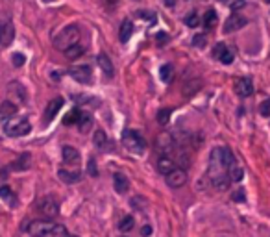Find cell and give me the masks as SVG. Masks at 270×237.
Wrapping results in <instances>:
<instances>
[{
	"label": "cell",
	"instance_id": "obj_1",
	"mask_svg": "<svg viewBox=\"0 0 270 237\" xmlns=\"http://www.w3.org/2000/svg\"><path fill=\"white\" fill-rule=\"evenodd\" d=\"M78 43H80V28L76 24L65 26V28L54 37V47H56L57 50H61V52L71 49L72 45H78Z\"/></svg>",
	"mask_w": 270,
	"mask_h": 237
},
{
	"label": "cell",
	"instance_id": "obj_2",
	"mask_svg": "<svg viewBox=\"0 0 270 237\" xmlns=\"http://www.w3.org/2000/svg\"><path fill=\"white\" fill-rule=\"evenodd\" d=\"M122 145L128 152L137 154V156H141L146 150V141H144L141 133L135 132V130H126L122 133Z\"/></svg>",
	"mask_w": 270,
	"mask_h": 237
},
{
	"label": "cell",
	"instance_id": "obj_3",
	"mask_svg": "<svg viewBox=\"0 0 270 237\" xmlns=\"http://www.w3.org/2000/svg\"><path fill=\"white\" fill-rule=\"evenodd\" d=\"M32 130V124H30L28 118H9L6 124H4V132L9 135V137H22V135H26L30 133Z\"/></svg>",
	"mask_w": 270,
	"mask_h": 237
},
{
	"label": "cell",
	"instance_id": "obj_4",
	"mask_svg": "<svg viewBox=\"0 0 270 237\" xmlns=\"http://www.w3.org/2000/svg\"><path fill=\"white\" fill-rule=\"evenodd\" d=\"M37 209H39V213L43 217H46V219H54V217L59 213V204H57V200L54 196H45V198L39 200Z\"/></svg>",
	"mask_w": 270,
	"mask_h": 237
},
{
	"label": "cell",
	"instance_id": "obj_5",
	"mask_svg": "<svg viewBox=\"0 0 270 237\" xmlns=\"http://www.w3.org/2000/svg\"><path fill=\"white\" fill-rule=\"evenodd\" d=\"M69 74L80 84H91L92 82V70L89 65H74L69 69Z\"/></svg>",
	"mask_w": 270,
	"mask_h": 237
},
{
	"label": "cell",
	"instance_id": "obj_6",
	"mask_svg": "<svg viewBox=\"0 0 270 237\" xmlns=\"http://www.w3.org/2000/svg\"><path fill=\"white\" fill-rule=\"evenodd\" d=\"M52 228H54V224L46 223V221H34V223H30L28 226H24V230L28 232L30 236H34V237L48 236L50 232H52Z\"/></svg>",
	"mask_w": 270,
	"mask_h": 237
},
{
	"label": "cell",
	"instance_id": "obj_7",
	"mask_svg": "<svg viewBox=\"0 0 270 237\" xmlns=\"http://www.w3.org/2000/svg\"><path fill=\"white\" fill-rule=\"evenodd\" d=\"M213 58L215 59H221V63L224 65H229V63H233V52L227 49L224 43H217L213 47Z\"/></svg>",
	"mask_w": 270,
	"mask_h": 237
},
{
	"label": "cell",
	"instance_id": "obj_8",
	"mask_svg": "<svg viewBox=\"0 0 270 237\" xmlns=\"http://www.w3.org/2000/svg\"><path fill=\"white\" fill-rule=\"evenodd\" d=\"M15 37V28L9 21H0V47H9Z\"/></svg>",
	"mask_w": 270,
	"mask_h": 237
},
{
	"label": "cell",
	"instance_id": "obj_9",
	"mask_svg": "<svg viewBox=\"0 0 270 237\" xmlns=\"http://www.w3.org/2000/svg\"><path fill=\"white\" fill-rule=\"evenodd\" d=\"M185 181H187V173H185L183 169H174L171 175H167V183L172 189L183 187Z\"/></svg>",
	"mask_w": 270,
	"mask_h": 237
},
{
	"label": "cell",
	"instance_id": "obj_10",
	"mask_svg": "<svg viewBox=\"0 0 270 237\" xmlns=\"http://www.w3.org/2000/svg\"><path fill=\"white\" fill-rule=\"evenodd\" d=\"M235 93L242 98L252 97V95H254V84H252V80H250V78H239V80L235 82Z\"/></svg>",
	"mask_w": 270,
	"mask_h": 237
},
{
	"label": "cell",
	"instance_id": "obj_11",
	"mask_svg": "<svg viewBox=\"0 0 270 237\" xmlns=\"http://www.w3.org/2000/svg\"><path fill=\"white\" fill-rule=\"evenodd\" d=\"M246 22H248V21H246L242 15H231V17H227L226 24H224V32H226V34L237 32V30H241Z\"/></svg>",
	"mask_w": 270,
	"mask_h": 237
},
{
	"label": "cell",
	"instance_id": "obj_12",
	"mask_svg": "<svg viewBox=\"0 0 270 237\" xmlns=\"http://www.w3.org/2000/svg\"><path fill=\"white\" fill-rule=\"evenodd\" d=\"M61 156H63V161L67 165H78L80 163V152L71 145H65L61 148Z\"/></svg>",
	"mask_w": 270,
	"mask_h": 237
},
{
	"label": "cell",
	"instance_id": "obj_13",
	"mask_svg": "<svg viewBox=\"0 0 270 237\" xmlns=\"http://www.w3.org/2000/svg\"><path fill=\"white\" fill-rule=\"evenodd\" d=\"M61 106H63V98L57 97V98H54V100H50L48 106H46V110H45V120L50 122V120L57 115V112L61 110Z\"/></svg>",
	"mask_w": 270,
	"mask_h": 237
},
{
	"label": "cell",
	"instance_id": "obj_14",
	"mask_svg": "<svg viewBox=\"0 0 270 237\" xmlns=\"http://www.w3.org/2000/svg\"><path fill=\"white\" fill-rule=\"evenodd\" d=\"M174 139H172V135L169 133H161L159 137H157V150H161V152H172L174 150Z\"/></svg>",
	"mask_w": 270,
	"mask_h": 237
},
{
	"label": "cell",
	"instance_id": "obj_15",
	"mask_svg": "<svg viewBox=\"0 0 270 237\" xmlns=\"http://www.w3.org/2000/svg\"><path fill=\"white\" fill-rule=\"evenodd\" d=\"M17 113V106L11 100H6L0 104V120H9L13 118V115Z\"/></svg>",
	"mask_w": 270,
	"mask_h": 237
},
{
	"label": "cell",
	"instance_id": "obj_16",
	"mask_svg": "<svg viewBox=\"0 0 270 237\" xmlns=\"http://www.w3.org/2000/svg\"><path fill=\"white\" fill-rule=\"evenodd\" d=\"M176 169V163L169 158V156H163V158H159V161H157V171L161 173V175H171L172 171Z\"/></svg>",
	"mask_w": 270,
	"mask_h": 237
},
{
	"label": "cell",
	"instance_id": "obj_17",
	"mask_svg": "<svg viewBox=\"0 0 270 237\" xmlns=\"http://www.w3.org/2000/svg\"><path fill=\"white\" fill-rule=\"evenodd\" d=\"M113 187H115L117 193L124 195V193L130 189V180L124 175H115L113 176Z\"/></svg>",
	"mask_w": 270,
	"mask_h": 237
},
{
	"label": "cell",
	"instance_id": "obj_18",
	"mask_svg": "<svg viewBox=\"0 0 270 237\" xmlns=\"http://www.w3.org/2000/svg\"><path fill=\"white\" fill-rule=\"evenodd\" d=\"M211 181H213L215 187L222 189V191H226V189L229 187V183H231V180H229V175H227V173H221V175L211 176Z\"/></svg>",
	"mask_w": 270,
	"mask_h": 237
},
{
	"label": "cell",
	"instance_id": "obj_19",
	"mask_svg": "<svg viewBox=\"0 0 270 237\" xmlns=\"http://www.w3.org/2000/svg\"><path fill=\"white\" fill-rule=\"evenodd\" d=\"M132 34H134V24H132V21H122L121 24V34H119V39H121V43H128L130 37H132Z\"/></svg>",
	"mask_w": 270,
	"mask_h": 237
},
{
	"label": "cell",
	"instance_id": "obj_20",
	"mask_svg": "<svg viewBox=\"0 0 270 237\" xmlns=\"http://www.w3.org/2000/svg\"><path fill=\"white\" fill-rule=\"evenodd\" d=\"M96 61H98V65H100V69L104 70V74H106V76H113V72H115V69H113V63L109 61V58L106 56V54H100L98 56V59H96Z\"/></svg>",
	"mask_w": 270,
	"mask_h": 237
},
{
	"label": "cell",
	"instance_id": "obj_21",
	"mask_svg": "<svg viewBox=\"0 0 270 237\" xmlns=\"http://www.w3.org/2000/svg\"><path fill=\"white\" fill-rule=\"evenodd\" d=\"M92 143L98 150H107V135L104 133V130H96L92 133Z\"/></svg>",
	"mask_w": 270,
	"mask_h": 237
},
{
	"label": "cell",
	"instance_id": "obj_22",
	"mask_svg": "<svg viewBox=\"0 0 270 237\" xmlns=\"http://www.w3.org/2000/svg\"><path fill=\"white\" fill-rule=\"evenodd\" d=\"M57 176H59V180L65 181V183H78L80 181V173H71V171H65V169H59V171H57Z\"/></svg>",
	"mask_w": 270,
	"mask_h": 237
},
{
	"label": "cell",
	"instance_id": "obj_23",
	"mask_svg": "<svg viewBox=\"0 0 270 237\" xmlns=\"http://www.w3.org/2000/svg\"><path fill=\"white\" fill-rule=\"evenodd\" d=\"M78 128H80V132H89L91 130V126H92V118H91V115L89 113H86V112H80V118H78Z\"/></svg>",
	"mask_w": 270,
	"mask_h": 237
},
{
	"label": "cell",
	"instance_id": "obj_24",
	"mask_svg": "<svg viewBox=\"0 0 270 237\" xmlns=\"http://www.w3.org/2000/svg\"><path fill=\"white\" fill-rule=\"evenodd\" d=\"M204 24H206L207 30H213L217 24H219V15H217V11H213V9H209L206 15H204Z\"/></svg>",
	"mask_w": 270,
	"mask_h": 237
},
{
	"label": "cell",
	"instance_id": "obj_25",
	"mask_svg": "<svg viewBox=\"0 0 270 237\" xmlns=\"http://www.w3.org/2000/svg\"><path fill=\"white\" fill-rule=\"evenodd\" d=\"M84 52H86V49H84V47L78 43V45H72L71 49L65 50V56L69 58V59H76V58H80Z\"/></svg>",
	"mask_w": 270,
	"mask_h": 237
},
{
	"label": "cell",
	"instance_id": "obj_26",
	"mask_svg": "<svg viewBox=\"0 0 270 237\" xmlns=\"http://www.w3.org/2000/svg\"><path fill=\"white\" fill-rule=\"evenodd\" d=\"M159 74H161V80H163L165 84H171L172 78H174V69H172V65H163V67L159 69Z\"/></svg>",
	"mask_w": 270,
	"mask_h": 237
},
{
	"label": "cell",
	"instance_id": "obj_27",
	"mask_svg": "<svg viewBox=\"0 0 270 237\" xmlns=\"http://www.w3.org/2000/svg\"><path fill=\"white\" fill-rule=\"evenodd\" d=\"M30 156L28 154H22L21 158H19V160L15 161L13 165H11V169H13V171H24V169H28L30 167Z\"/></svg>",
	"mask_w": 270,
	"mask_h": 237
},
{
	"label": "cell",
	"instance_id": "obj_28",
	"mask_svg": "<svg viewBox=\"0 0 270 237\" xmlns=\"http://www.w3.org/2000/svg\"><path fill=\"white\" fill-rule=\"evenodd\" d=\"M0 198H2V200H6V202H9V204H15L13 191L7 187V185H2V187H0Z\"/></svg>",
	"mask_w": 270,
	"mask_h": 237
},
{
	"label": "cell",
	"instance_id": "obj_29",
	"mask_svg": "<svg viewBox=\"0 0 270 237\" xmlns=\"http://www.w3.org/2000/svg\"><path fill=\"white\" fill-rule=\"evenodd\" d=\"M227 175H229V178L233 181H241L242 178H244V171H242L241 167H237V165H233V167L227 171Z\"/></svg>",
	"mask_w": 270,
	"mask_h": 237
},
{
	"label": "cell",
	"instance_id": "obj_30",
	"mask_svg": "<svg viewBox=\"0 0 270 237\" xmlns=\"http://www.w3.org/2000/svg\"><path fill=\"white\" fill-rule=\"evenodd\" d=\"M132 228H134V217L126 215L121 221V224H119V230H121V232H130Z\"/></svg>",
	"mask_w": 270,
	"mask_h": 237
},
{
	"label": "cell",
	"instance_id": "obj_31",
	"mask_svg": "<svg viewBox=\"0 0 270 237\" xmlns=\"http://www.w3.org/2000/svg\"><path fill=\"white\" fill-rule=\"evenodd\" d=\"M183 21H185V24H187V26H191V28H198V24H200L198 13H194V11H191V13L185 17Z\"/></svg>",
	"mask_w": 270,
	"mask_h": 237
},
{
	"label": "cell",
	"instance_id": "obj_32",
	"mask_svg": "<svg viewBox=\"0 0 270 237\" xmlns=\"http://www.w3.org/2000/svg\"><path fill=\"white\" fill-rule=\"evenodd\" d=\"M169 118H171V110L169 108H163V110H159L157 112V122L161 126H165L169 122Z\"/></svg>",
	"mask_w": 270,
	"mask_h": 237
},
{
	"label": "cell",
	"instance_id": "obj_33",
	"mask_svg": "<svg viewBox=\"0 0 270 237\" xmlns=\"http://www.w3.org/2000/svg\"><path fill=\"white\" fill-rule=\"evenodd\" d=\"M78 118H80V112L78 110H72V112L67 113V117L63 118V122L65 124H74V122H78Z\"/></svg>",
	"mask_w": 270,
	"mask_h": 237
},
{
	"label": "cell",
	"instance_id": "obj_34",
	"mask_svg": "<svg viewBox=\"0 0 270 237\" xmlns=\"http://www.w3.org/2000/svg\"><path fill=\"white\" fill-rule=\"evenodd\" d=\"M259 113L263 115V117H270V98L263 100L261 104H259Z\"/></svg>",
	"mask_w": 270,
	"mask_h": 237
},
{
	"label": "cell",
	"instance_id": "obj_35",
	"mask_svg": "<svg viewBox=\"0 0 270 237\" xmlns=\"http://www.w3.org/2000/svg\"><path fill=\"white\" fill-rule=\"evenodd\" d=\"M50 234L54 237H67V230H65V226H61V224H54V228H52Z\"/></svg>",
	"mask_w": 270,
	"mask_h": 237
},
{
	"label": "cell",
	"instance_id": "obj_36",
	"mask_svg": "<svg viewBox=\"0 0 270 237\" xmlns=\"http://www.w3.org/2000/svg\"><path fill=\"white\" fill-rule=\"evenodd\" d=\"M206 35L204 34H200V35H194V39H192V45H194V47H198V49H204V47H206Z\"/></svg>",
	"mask_w": 270,
	"mask_h": 237
},
{
	"label": "cell",
	"instance_id": "obj_37",
	"mask_svg": "<svg viewBox=\"0 0 270 237\" xmlns=\"http://www.w3.org/2000/svg\"><path fill=\"white\" fill-rule=\"evenodd\" d=\"M87 173H89V176H98V169H96V161L94 160H89V163H87Z\"/></svg>",
	"mask_w": 270,
	"mask_h": 237
},
{
	"label": "cell",
	"instance_id": "obj_38",
	"mask_svg": "<svg viewBox=\"0 0 270 237\" xmlns=\"http://www.w3.org/2000/svg\"><path fill=\"white\" fill-rule=\"evenodd\" d=\"M244 6H246V2H244V0H231V2H229V7H231L233 11H237V9H242Z\"/></svg>",
	"mask_w": 270,
	"mask_h": 237
},
{
	"label": "cell",
	"instance_id": "obj_39",
	"mask_svg": "<svg viewBox=\"0 0 270 237\" xmlns=\"http://www.w3.org/2000/svg\"><path fill=\"white\" fill-rule=\"evenodd\" d=\"M11 59H13L15 67H22V65H24V56H22V54H19V52H17V54H13V56H11Z\"/></svg>",
	"mask_w": 270,
	"mask_h": 237
},
{
	"label": "cell",
	"instance_id": "obj_40",
	"mask_svg": "<svg viewBox=\"0 0 270 237\" xmlns=\"http://www.w3.org/2000/svg\"><path fill=\"white\" fill-rule=\"evenodd\" d=\"M244 198H246V196H244V191H241V189L233 193V200H235V202H244Z\"/></svg>",
	"mask_w": 270,
	"mask_h": 237
},
{
	"label": "cell",
	"instance_id": "obj_41",
	"mask_svg": "<svg viewBox=\"0 0 270 237\" xmlns=\"http://www.w3.org/2000/svg\"><path fill=\"white\" fill-rule=\"evenodd\" d=\"M7 178V171L4 167H0V181H4Z\"/></svg>",
	"mask_w": 270,
	"mask_h": 237
},
{
	"label": "cell",
	"instance_id": "obj_42",
	"mask_svg": "<svg viewBox=\"0 0 270 237\" xmlns=\"http://www.w3.org/2000/svg\"><path fill=\"white\" fill-rule=\"evenodd\" d=\"M150 234H152V228H150V226H144V228H142V236H150Z\"/></svg>",
	"mask_w": 270,
	"mask_h": 237
},
{
	"label": "cell",
	"instance_id": "obj_43",
	"mask_svg": "<svg viewBox=\"0 0 270 237\" xmlns=\"http://www.w3.org/2000/svg\"><path fill=\"white\" fill-rule=\"evenodd\" d=\"M167 39H169V37H167L165 34H159V35H157V41H159V43H165Z\"/></svg>",
	"mask_w": 270,
	"mask_h": 237
},
{
	"label": "cell",
	"instance_id": "obj_44",
	"mask_svg": "<svg viewBox=\"0 0 270 237\" xmlns=\"http://www.w3.org/2000/svg\"><path fill=\"white\" fill-rule=\"evenodd\" d=\"M165 4L167 6H174V0H165Z\"/></svg>",
	"mask_w": 270,
	"mask_h": 237
},
{
	"label": "cell",
	"instance_id": "obj_45",
	"mask_svg": "<svg viewBox=\"0 0 270 237\" xmlns=\"http://www.w3.org/2000/svg\"><path fill=\"white\" fill-rule=\"evenodd\" d=\"M43 2H54V0H43Z\"/></svg>",
	"mask_w": 270,
	"mask_h": 237
},
{
	"label": "cell",
	"instance_id": "obj_46",
	"mask_svg": "<svg viewBox=\"0 0 270 237\" xmlns=\"http://www.w3.org/2000/svg\"><path fill=\"white\" fill-rule=\"evenodd\" d=\"M71 237H76V236H71Z\"/></svg>",
	"mask_w": 270,
	"mask_h": 237
},
{
	"label": "cell",
	"instance_id": "obj_47",
	"mask_svg": "<svg viewBox=\"0 0 270 237\" xmlns=\"http://www.w3.org/2000/svg\"><path fill=\"white\" fill-rule=\"evenodd\" d=\"M267 2H270V0H267Z\"/></svg>",
	"mask_w": 270,
	"mask_h": 237
}]
</instances>
